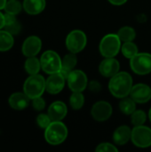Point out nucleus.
I'll return each instance as SVG.
<instances>
[{
	"mask_svg": "<svg viewBox=\"0 0 151 152\" xmlns=\"http://www.w3.org/2000/svg\"><path fill=\"white\" fill-rule=\"evenodd\" d=\"M121 42L117 34H108L101 38L99 51L104 58L115 57L121 51Z\"/></svg>",
	"mask_w": 151,
	"mask_h": 152,
	"instance_id": "7ed1b4c3",
	"label": "nucleus"
},
{
	"mask_svg": "<svg viewBox=\"0 0 151 152\" xmlns=\"http://www.w3.org/2000/svg\"><path fill=\"white\" fill-rule=\"evenodd\" d=\"M111 4L113 5H117V6H119V5H123L125 4L127 0H108Z\"/></svg>",
	"mask_w": 151,
	"mask_h": 152,
	"instance_id": "473e14b6",
	"label": "nucleus"
},
{
	"mask_svg": "<svg viewBox=\"0 0 151 152\" xmlns=\"http://www.w3.org/2000/svg\"><path fill=\"white\" fill-rule=\"evenodd\" d=\"M42 48V41L36 36H30L27 37L21 47V51L24 56L32 57L36 56L39 53Z\"/></svg>",
	"mask_w": 151,
	"mask_h": 152,
	"instance_id": "ddd939ff",
	"label": "nucleus"
},
{
	"mask_svg": "<svg viewBox=\"0 0 151 152\" xmlns=\"http://www.w3.org/2000/svg\"><path fill=\"white\" fill-rule=\"evenodd\" d=\"M32 107L36 111H41L45 108V101L42 98V96L32 99Z\"/></svg>",
	"mask_w": 151,
	"mask_h": 152,
	"instance_id": "7c9ffc66",
	"label": "nucleus"
},
{
	"mask_svg": "<svg viewBox=\"0 0 151 152\" xmlns=\"http://www.w3.org/2000/svg\"><path fill=\"white\" fill-rule=\"evenodd\" d=\"M132 70L140 76H145L151 72V54L148 53H138L130 59Z\"/></svg>",
	"mask_w": 151,
	"mask_h": 152,
	"instance_id": "0eeeda50",
	"label": "nucleus"
},
{
	"mask_svg": "<svg viewBox=\"0 0 151 152\" xmlns=\"http://www.w3.org/2000/svg\"><path fill=\"white\" fill-rule=\"evenodd\" d=\"M23 9L30 15H36L42 12L44 8L46 2L45 0H24Z\"/></svg>",
	"mask_w": 151,
	"mask_h": 152,
	"instance_id": "6ab92c4d",
	"label": "nucleus"
},
{
	"mask_svg": "<svg viewBox=\"0 0 151 152\" xmlns=\"http://www.w3.org/2000/svg\"><path fill=\"white\" fill-rule=\"evenodd\" d=\"M131 141L134 146L146 149L151 146V129L146 126H134L132 130Z\"/></svg>",
	"mask_w": 151,
	"mask_h": 152,
	"instance_id": "6e6552de",
	"label": "nucleus"
},
{
	"mask_svg": "<svg viewBox=\"0 0 151 152\" xmlns=\"http://www.w3.org/2000/svg\"><path fill=\"white\" fill-rule=\"evenodd\" d=\"M117 36L119 37V38L122 42H130V41H133L135 39L136 31L132 27L125 26V27H122L118 30Z\"/></svg>",
	"mask_w": 151,
	"mask_h": 152,
	"instance_id": "b1692460",
	"label": "nucleus"
},
{
	"mask_svg": "<svg viewBox=\"0 0 151 152\" xmlns=\"http://www.w3.org/2000/svg\"><path fill=\"white\" fill-rule=\"evenodd\" d=\"M4 17H5V23H4V29L6 31H8L9 33H11L12 36L18 35L21 30V25H20V21L17 20L16 15L5 13Z\"/></svg>",
	"mask_w": 151,
	"mask_h": 152,
	"instance_id": "aec40b11",
	"label": "nucleus"
},
{
	"mask_svg": "<svg viewBox=\"0 0 151 152\" xmlns=\"http://www.w3.org/2000/svg\"><path fill=\"white\" fill-rule=\"evenodd\" d=\"M67 83L71 92L83 93L88 86V77L83 70L74 69L69 73Z\"/></svg>",
	"mask_w": 151,
	"mask_h": 152,
	"instance_id": "1a4fd4ad",
	"label": "nucleus"
},
{
	"mask_svg": "<svg viewBox=\"0 0 151 152\" xmlns=\"http://www.w3.org/2000/svg\"><path fill=\"white\" fill-rule=\"evenodd\" d=\"M147 120V115L143 110H136L131 115V123L133 126H143Z\"/></svg>",
	"mask_w": 151,
	"mask_h": 152,
	"instance_id": "cd10ccee",
	"label": "nucleus"
},
{
	"mask_svg": "<svg viewBox=\"0 0 151 152\" xmlns=\"http://www.w3.org/2000/svg\"><path fill=\"white\" fill-rule=\"evenodd\" d=\"M68 134V127L63 122L52 121L44 129V139L50 145L57 146L66 141Z\"/></svg>",
	"mask_w": 151,
	"mask_h": 152,
	"instance_id": "f03ea898",
	"label": "nucleus"
},
{
	"mask_svg": "<svg viewBox=\"0 0 151 152\" xmlns=\"http://www.w3.org/2000/svg\"><path fill=\"white\" fill-rule=\"evenodd\" d=\"M87 87L89 88L91 92H93V93H98L101 90V85L97 80H93L90 83H88Z\"/></svg>",
	"mask_w": 151,
	"mask_h": 152,
	"instance_id": "2f4dec72",
	"label": "nucleus"
},
{
	"mask_svg": "<svg viewBox=\"0 0 151 152\" xmlns=\"http://www.w3.org/2000/svg\"><path fill=\"white\" fill-rule=\"evenodd\" d=\"M29 98L28 96L23 93H14L11 94L8 99V103L10 107L15 110H25L29 104Z\"/></svg>",
	"mask_w": 151,
	"mask_h": 152,
	"instance_id": "dca6fc26",
	"label": "nucleus"
},
{
	"mask_svg": "<svg viewBox=\"0 0 151 152\" xmlns=\"http://www.w3.org/2000/svg\"><path fill=\"white\" fill-rule=\"evenodd\" d=\"M4 23H5V17L4 14H3L0 12V29H2L4 27Z\"/></svg>",
	"mask_w": 151,
	"mask_h": 152,
	"instance_id": "72a5a7b5",
	"label": "nucleus"
},
{
	"mask_svg": "<svg viewBox=\"0 0 151 152\" xmlns=\"http://www.w3.org/2000/svg\"><path fill=\"white\" fill-rule=\"evenodd\" d=\"M149 118H150V120L151 122V108L150 110V111H149Z\"/></svg>",
	"mask_w": 151,
	"mask_h": 152,
	"instance_id": "c9c22d12",
	"label": "nucleus"
},
{
	"mask_svg": "<svg viewBox=\"0 0 151 152\" xmlns=\"http://www.w3.org/2000/svg\"><path fill=\"white\" fill-rule=\"evenodd\" d=\"M65 81L66 78L60 72L51 74L45 79V91L51 94H57L63 90Z\"/></svg>",
	"mask_w": 151,
	"mask_h": 152,
	"instance_id": "9b49d317",
	"label": "nucleus"
},
{
	"mask_svg": "<svg viewBox=\"0 0 151 152\" xmlns=\"http://www.w3.org/2000/svg\"><path fill=\"white\" fill-rule=\"evenodd\" d=\"M6 3H7V0H0V10L4 9Z\"/></svg>",
	"mask_w": 151,
	"mask_h": 152,
	"instance_id": "f704fd0d",
	"label": "nucleus"
},
{
	"mask_svg": "<svg viewBox=\"0 0 151 152\" xmlns=\"http://www.w3.org/2000/svg\"><path fill=\"white\" fill-rule=\"evenodd\" d=\"M22 8H23V4H21L20 2L17 0H9L7 1L4 6V11L6 13L17 15L21 12Z\"/></svg>",
	"mask_w": 151,
	"mask_h": 152,
	"instance_id": "bb28decb",
	"label": "nucleus"
},
{
	"mask_svg": "<svg viewBox=\"0 0 151 152\" xmlns=\"http://www.w3.org/2000/svg\"><path fill=\"white\" fill-rule=\"evenodd\" d=\"M96 152H117L118 149L116 147V145L109 143V142H102L100 143L96 149H95Z\"/></svg>",
	"mask_w": 151,
	"mask_h": 152,
	"instance_id": "c756f323",
	"label": "nucleus"
},
{
	"mask_svg": "<svg viewBox=\"0 0 151 152\" xmlns=\"http://www.w3.org/2000/svg\"><path fill=\"white\" fill-rule=\"evenodd\" d=\"M45 91V79L39 74L29 75L23 84V92L30 100L42 96Z\"/></svg>",
	"mask_w": 151,
	"mask_h": 152,
	"instance_id": "20e7f679",
	"label": "nucleus"
},
{
	"mask_svg": "<svg viewBox=\"0 0 151 152\" xmlns=\"http://www.w3.org/2000/svg\"><path fill=\"white\" fill-rule=\"evenodd\" d=\"M14 44L13 37L5 29H0V52L9 51Z\"/></svg>",
	"mask_w": 151,
	"mask_h": 152,
	"instance_id": "412c9836",
	"label": "nucleus"
},
{
	"mask_svg": "<svg viewBox=\"0 0 151 152\" xmlns=\"http://www.w3.org/2000/svg\"><path fill=\"white\" fill-rule=\"evenodd\" d=\"M77 64V53L69 52L61 59V69L60 70V73L66 78V80L69 73L75 69Z\"/></svg>",
	"mask_w": 151,
	"mask_h": 152,
	"instance_id": "f3484780",
	"label": "nucleus"
},
{
	"mask_svg": "<svg viewBox=\"0 0 151 152\" xmlns=\"http://www.w3.org/2000/svg\"><path fill=\"white\" fill-rule=\"evenodd\" d=\"M119 110L125 115L131 116L136 110V102L128 96L122 98L119 102Z\"/></svg>",
	"mask_w": 151,
	"mask_h": 152,
	"instance_id": "4be33fe9",
	"label": "nucleus"
},
{
	"mask_svg": "<svg viewBox=\"0 0 151 152\" xmlns=\"http://www.w3.org/2000/svg\"><path fill=\"white\" fill-rule=\"evenodd\" d=\"M25 70L29 75H36L38 74L41 69V62L40 60H38L36 56L28 57V59L25 61L24 64Z\"/></svg>",
	"mask_w": 151,
	"mask_h": 152,
	"instance_id": "5701e85b",
	"label": "nucleus"
},
{
	"mask_svg": "<svg viewBox=\"0 0 151 152\" xmlns=\"http://www.w3.org/2000/svg\"><path fill=\"white\" fill-rule=\"evenodd\" d=\"M85 104V96L82 92H73L69 97V105L75 110H79Z\"/></svg>",
	"mask_w": 151,
	"mask_h": 152,
	"instance_id": "a878e982",
	"label": "nucleus"
},
{
	"mask_svg": "<svg viewBox=\"0 0 151 152\" xmlns=\"http://www.w3.org/2000/svg\"><path fill=\"white\" fill-rule=\"evenodd\" d=\"M40 62L41 69L48 75L60 72L61 69V58L56 52L53 50H47L44 52L41 55Z\"/></svg>",
	"mask_w": 151,
	"mask_h": 152,
	"instance_id": "39448f33",
	"label": "nucleus"
},
{
	"mask_svg": "<svg viewBox=\"0 0 151 152\" xmlns=\"http://www.w3.org/2000/svg\"><path fill=\"white\" fill-rule=\"evenodd\" d=\"M120 69V64L117 60L115 59V57L110 58H105L99 66V71L101 76L104 77H112L117 73L119 72Z\"/></svg>",
	"mask_w": 151,
	"mask_h": 152,
	"instance_id": "4468645a",
	"label": "nucleus"
},
{
	"mask_svg": "<svg viewBox=\"0 0 151 152\" xmlns=\"http://www.w3.org/2000/svg\"><path fill=\"white\" fill-rule=\"evenodd\" d=\"M51 122H52V119L48 114L41 113L36 118V124L42 129H45L51 124Z\"/></svg>",
	"mask_w": 151,
	"mask_h": 152,
	"instance_id": "c85d7f7f",
	"label": "nucleus"
},
{
	"mask_svg": "<svg viewBox=\"0 0 151 152\" xmlns=\"http://www.w3.org/2000/svg\"><path fill=\"white\" fill-rule=\"evenodd\" d=\"M133 86V77L125 71H119L110 77L109 82V90L110 94L118 99L129 96Z\"/></svg>",
	"mask_w": 151,
	"mask_h": 152,
	"instance_id": "f257e3e1",
	"label": "nucleus"
},
{
	"mask_svg": "<svg viewBox=\"0 0 151 152\" xmlns=\"http://www.w3.org/2000/svg\"><path fill=\"white\" fill-rule=\"evenodd\" d=\"M112 112L113 109L109 102L106 101H99L93 105L91 116L98 122H104L111 117Z\"/></svg>",
	"mask_w": 151,
	"mask_h": 152,
	"instance_id": "9d476101",
	"label": "nucleus"
},
{
	"mask_svg": "<svg viewBox=\"0 0 151 152\" xmlns=\"http://www.w3.org/2000/svg\"><path fill=\"white\" fill-rule=\"evenodd\" d=\"M130 97L136 103H147L151 99V88L146 84L134 85L131 90Z\"/></svg>",
	"mask_w": 151,
	"mask_h": 152,
	"instance_id": "f8f14e48",
	"label": "nucleus"
},
{
	"mask_svg": "<svg viewBox=\"0 0 151 152\" xmlns=\"http://www.w3.org/2000/svg\"><path fill=\"white\" fill-rule=\"evenodd\" d=\"M47 114L51 118L52 121H61L68 114L67 105L63 102L56 101L49 106Z\"/></svg>",
	"mask_w": 151,
	"mask_h": 152,
	"instance_id": "2eb2a0df",
	"label": "nucleus"
},
{
	"mask_svg": "<svg viewBox=\"0 0 151 152\" xmlns=\"http://www.w3.org/2000/svg\"><path fill=\"white\" fill-rule=\"evenodd\" d=\"M121 52L125 58L130 60L139 53V49L137 45L133 43V41L124 42V44L121 46Z\"/></svg>",
	"mask_w": 151,
	"mask_h": 152,
	"instance_id": "393cba45",
	"label": "nucleus"
},
{
	"mask_svg": "<svg viewBox=\"0 0 151 152\" xmlns=\"http://www.w3.org/2000/svg\"><path fill=\"white\" fill-rule=\"evenodd\" d=\"M132 137V129L128 126H120L113 134V141L115 144L123 146L125 145Z\"/></svg>",
	"mask_w": 151,
	"mask_h": 152,
	"instance_id": "a211bd4d",
	"label": "nucleus"
},
{
	"mask_svg": "<svg viewBox=\"0 0 151 152\" xmlns=\"http://www.w3.org/2000/svg\"><path fill=\"white\" fill-rule=\"evenodd\" d=\"M65 44L69 52L78 53L85 48L87 45V37L84 31L74 29L68 34Z\"/></svg>",
	"mask_w": 151,
	"mask_h": 152,
	"instance_id": "423d86ee",
	"label": "nucleus"
}]
</instances>
